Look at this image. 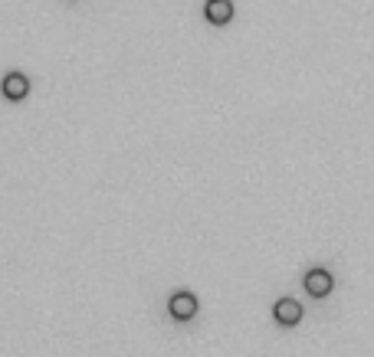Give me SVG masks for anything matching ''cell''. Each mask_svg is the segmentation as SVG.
Wrapping results in <instances>:
<instances>
[{"label": "cell", "instance_id": "3957f363", "mask_svg": "<svg viewBox=\"0 0 374 357\" xmlns=\"http://www.w3.org/2000/svg\"><path fill=\"white\" fill-rule=\"evenodd\" d=\"M332 273H325V269H312V273L306 275V292L312 298H325L328 292H332Z\"/></svg>", "mask_w": 374, "mask_h": 357}, {"label": "cell", "instance_id": "5b68a950", "mask_svg": "<svg viewBox=\"0 0 374 357\" xmlns=\"http://www.w3.org/2000/svg\"><path fill=\"white\" fill-rule=\"evenodd\" d=\"M204 17L210 20L213 26H227L230 20H233V4H230V0H207Z\"/></svg>", "mask_w": 374, "mask_h": 357}, {"label": "cell", "instance_id": "7a4b0ae2", "mask_svg": "<svg viewBox=\"0 0 374 357\" xmlns=\"http://www.w3.org/2000/svg\"><path fill=\"white\" fill-rule=\"evenodd\" d=\"M4 99H10V102H23L26 95H30V79L23 76V72H10V76H4Z\"/></svg>", "mask_w": 374, "mask_h": 357}, {"label": "cell", "instance_id": "6da1fadb", "mask_svg": "<svg viewBox=\"0 0 374 357\" xmlns=\"http://www.w3.org/2000/svg\"><path fill=\"white\" fill-rule=\"evenodd\" d=\"M168 312L171 318H178V322H191L197 315V298L191 292H174L168 302Z\"/></svg>", "mask_w": 374, "mask_h": 357}, {"label": "cell", "instance_id": "277c9868", "mask_svg": "<svg viewBox=\"0 0 374 357\" xmlns=\"http://www.w3.org/2000/svg\"><path fill=\"white\" fill-rule=\"evenodd\" d=\"M272 318L279 324H299L302 322V305H299L296 298H279L276 308H272Z\"/></svg>", "mask_w": 374, "mask_h": 357}]
</instances>
